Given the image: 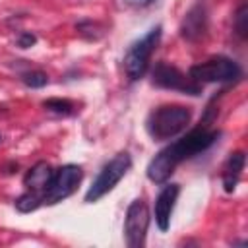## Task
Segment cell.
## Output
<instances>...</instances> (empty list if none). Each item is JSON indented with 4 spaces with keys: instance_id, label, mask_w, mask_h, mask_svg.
<instances>
[{
    "instance_id": "9a60e30c",
    "label": "cell",
    "mask_w": 248,
    "mask_h": 248,
    "mask_svg": "<svg viewBox=\"0 0 248 248\" xmlns=\"http://www.w3.org/2000/svg\"><path fill=\"white\" fill-rule=\"evenodd\" d=\"M21 81H23L27 87L37 89V87L46 85V83H48V78H46V74L41 72V70H29V72H23V74H21Z\"/></svg>"
},
{
    "instance_id": "52a82bcc",
    "label": "cell",
    "mask_w": 248,
    "mask_h": 248,
    "mask_svg": "<svg viewBox=\"0 0 248 248\" xmlns=\"http://www.w3.org/2000/svg\"><path fill=\"white\" fill-rule=\"evenodd\" d=\"M149 221H151V217H149L147 203L141 198H136L128 205L126 217H124V236H126V244L130 248H141L145 244Z\"/></svg>"
},
{
    "instance_id": "8992f818",
    "label": "cell",
    "mask_w": 248,
    "mask_h": 248,
    "mask_svg": "<svg viewBox=\"0 0 248 248\" xmlns=\"http://www.w3.org/2000/svg\"><path fill=\"white\" fill-rule=\"evenodd\" d=\"M83 178V170L78 165H62L54 170V176L48 184V188L43 194V205H54L68 196H72L78 190V184Z\"/></svg>"
},
{
    "instance_id": "3957f363",
    "label": "cell",
    "mask_w": 248,
    "mask_h": 248,
    "mask_svg": "<svg viewBox=\"0 0 248 248\" xmlns=\"http://www.w3.org/2000/svg\"><path fill=\"white\" fill-rule=\"evenodd\" d=\"M161 25L151 27L141 39L134 41L126 54H124V72L128 76L130 81H138L140 78H143V74L149 68L151 62V54L155 52L159 41H161Z\"/></svg>"
},
{
    "instance_id": "5bb4252c",
    "label": "cell",
    "mask_w": 248,
    "mask_h": 248,
    "mask_svg": "<svg viewBox=\"0 0 248 248\" xmlns=\"http://www.w3.org/2000/svg\"><path fill=\"white\" fill-rule=\"evenodd\" d=\"M43 107H45L46 110L54 112V114H60V116H70V114H74V110H76V105H74L70 99H58V97L46 99V101L43 103Z\"/></svg>"
},
{
    "instance_id": "4fadbf2b",
    "label": "cell",
    "mask_w": 248,
    "mask_h": 248,
    "mask_svg": "<svg viewBox=\"0 0 248 248\" xmlns=\"http://www.w3.org/2000/svg\"><path fill=\"white\" fill-rule=\"evenodd\" d=\"M41 205H43L41 196L35 194V192H29V190H25V192L16 200V209L21 211V213H31V211L39 209Z\"/></svg>"
},
{
    "instance_id": "ffe728a7",
    "label": "cell",
    "mask_w": 248,
    "mask_h": 248,
    "mask_svg": "<svg viewBox=\"0 0 248 248\" xmlns=\"http://www.w3.org/2000/svg\"><path fill=\"white\" fill-rule=\"evenodd\" d=\"M0 141H2V134H0Z\"/></svg>"
},
{
    "instance_id": "5b68a950",
    "label": "cell",
    "mask_w": 248,
    "mask_h": 248,
    "mask_svg": "<svg viewBox=\"0 0 248 248\" xmlns=\"http://www.w3.org/2000/svg\"><path fill=\"white\" fill-rule=\"evenodd\" d=\"M188 76L196 83H229L242 76L240 66L227 56H213L190 68Z\"/></svg>"
},
{
    "instance_id": "7a4b0ae2",
    "label": "cell",
    "mask_w": 248,
    "mask_h": 248,
    "mask_svg": "<svg viewBox=\"0 0 248 248\" xmlns=\"http://www.w3.org/2000/svg\"><path fill=\"white\" fill-rule=\"evenodd\" d=\"M192 120V110L182 105H161L155 110L149 112L145 128L147 134L155 141H165L180 132L186 130V126Z\"/></svg>"
},
{
    "instance_id": "6da1fadb",
    "label": "cell",
    "mask_w": 248,
    "mask_h": 248,
    "mask_svg": "<svg viewBox=\"0 0 248 248\" xmlns=\"http://www.w3.org/2000/svg\"><path fill=\"white\" fill-rule=\"evenodd\" d=\"M207 118H209V112H207ZM190 130L186 136L174 140L172 143H169L167 147H163L147 165V178L155 184H163L170 178V174L176 170V167L188 159H192L194 155L209 149L221 136L219 130L211 128L209 122Z\"/></svg>"
},
{
    "instance_id": "2e32d148",
    "label": "cell",
    "mask_w": 248,
    "mask_h": 248,
    "mask_svg": "<svg viewBox=\"0 0 248 248\" xmlns=\"http://www.w3.org/2000/svg\"><path fill=\"white\" fill-rule=\"evenodd\" d=\"M76 29L79 31V35H83L85 39H99L101 35H103V27L99 25V23H95V21H91V19H85V21H81V23H78L76 25Z\"/></svg>"
},
{
    "instance_id": "ac0fdd59",
    "label": "cell",
    "mask_w": 248,
    "mask_h": 248,
    "mask_svg": "<svg viewBox=\"0 0 248 248\" xmlns=\"http://www.w3.org/2000/svg\"><path fill=\"white\" fill-rule=\"evenodd\" d=\"M35 43H37V37L31 35V33H21L19 39H17V45H19L21 48H29V46L35 45Z\"/></svg>"
},
{
    "instance_id": "ba28073f",
    "label": "cell",
    "mask_w": 248,
    "mask_h": 248,
    "mask_svg": "<svg viewBox=\"0 0 248 248\" xmlns=\"http://www.w3.org/2000/svg\"><path fill=\"white\" fill-rule=\"evenodd\" d=\"M153 83L165 89H174L180 93H188V95H200L202 93V85L196 83L190 76L182 74L178 68L169 66L167 62H159L155 64L153 72H151Z\"/></svg>"
},
{
    "instance_id": "30bf717a",
    "label": "cell",
    "mask_w": 248,
    "mask_h": 248,
    "mask_svg": "<svg viewBox=\"0 0 248 248\" xmlns=\"http://www.w3.org/2000/svg\"><path fill=\"white\" fill-rule=\"evenodd\" d=\"M52 176H54V169H52L46 161H39V163H35V165L25 172V176H23L25 190L39 194L41 200H43V194H45V190L48 188Z\"/></svg>"
},
{
    "instance_id": "d6986e66",
    "label": "cell",
    "mask_w": 248,
    "mask_h": 248,
    "mask_svg": "<svg viewBox=\"0 0 248 248\" xmlns=\"http://www.w3.org/2000/svg\"><path fill=\"white\" fill-rule=\"evenodd\" d=\"M124 2L130 4V6H134V8H147V6H151L157 0H124Z\"/></svg>"
},
{
    "instance_id": "277c9868",
    "label": "cell",
    "mask_w": 248,
    "mask_h": 248,
    "mask_svg": "<svg viewBox=\"0 0 248 248\" xmlns=\"http://www.w3.org/2000/svg\"><path fill=\"white\" fill-rule=\"evenodd\" d=\"M132 167V157L128 151H120L116 153L108 163L103 165V169L99 170V174L95 176V180L91 182L89 190L85 192V202L87 203H95L99 202L103 196H107L122 178L124 174L130 170Z\"/></svg>"
},
{
    "instance_id": "e0dca14e",
    "label": "cell",
    "mask_w": 248,
    "mask_h": 248,
    "mask_svg": "<svg viewBox=\"0 0 248 248\" xmlns=\"http://www.w3.org/2000/svg\"><path fill=\"white\" fill-rule=\"evenodd\" d=\"M246 2H242L234 14V31L240 39H246Z\"/></svg>"
},
{
    "instance_id": "9c48e42d",
    "label": "cell",
    "mask_w": 248,
    "mask_h": 248,
    "mask_svg": "<svg viewBox=\"0 0 248 248\" xmlns=\"http://www.w3.org/2000/svg\"><path fill=\"white\" fill-rule=\"evenodd\" d=\"M180 194V186L178 184H165L155 200V223L159 227V231H169L170 227V215L174 209V203L178 200Z\"/></svg>"
},
{
    "instance_id": "7c38bea8",
    "label": "cell",
    "mask_w": 248,
    "mask_h": 248,
    "mask_svg": "<svg viewBox=\"0 0 248 248\" xmlns=\"http://www.w3.org/2000/svg\"><path fill=\"white\" fill-rule=\"evenodd\" d=\"M244 163H246V155L244 151H234L229 155L225 167H223V188L225 192H232L240 180V174L244 170Z\"/></svg>"
},
{
    "instance_id": "8fae6325",
    "label": "cell",
    "mask_w": 248,
    "mask_h": 248,
    "mask_svg": "<svg viewBox=\"0 0 248 248\" xmlns=\"http://www.w3.org/2000/svg\"><path fill=\"white\" fill-rule=\"evenodd\" d=\"M207 29V12L202 4H196L184 17L182 25H180V35L188 41H196L200 39Z\"/></svg>"
}]
</instances>
